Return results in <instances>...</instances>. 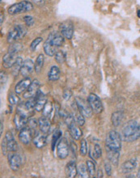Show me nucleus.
I'll return each instance as SVG.
<instances>
[{"instance_id":"9","label":"nucleus","mask_w":140,"mask_h":178,"mask_svg":"<svg viewBox=\"0 0 140 178\" xmlns=\"http://www.w3.org/2000/svg\"><path fill=\"white\" fill-rule=\"evenodd\" d=\"M60 33L65 38L68 39V40L72 38L73 33H74V27H73L72 23L70 21L63 22L60 25Z\"/></svg>"},{"instance_id":"36","label":"nucleus","mask_w":140,"mask_h":178,"mask_svg":"<svg viewBox=\"0 0 140 178\" xmlns=\"http://www.w3.org/2000/svg\"><path fill=\"white\" fill-rule=\"evenodd\" d=\"M26 108L29 109V110L32 111L33 109H35V105H36V98L33 97L30 98L28 101L24 103Z\"/></svg>"},{"instance_id":"8","label":"nucleus","mask_w":140,"mask_h":178,"mask_svg":"<svg viewBox=\"0 0 140 178\" xmlns=\"http://www.w3.org/2000/svg\"><path fill=\"white\" fill-rule=\"evenodd\" d=\"M40 87H41L40 81L37 80V79H34L31 83L29 87L28 88L27 91L23 94V97L25 98V99H30V98L34 97L37 95V93L38 92Z\"/></svg>"},{"instance_id":"48","label":"nucleus","mask_w":140,"mask_h":178,"mask_svg":"<svg viewBox=\"0 0 140 178\" xmlns=\"http://www.w3.org/2000/svg\"><path fill=\"white\" fill-rule=\"evenodd\" d=\"M7 81V75L3 71H1V84H4L5 82Z\"/></svg>"},{"instance_id":"15","label":"nucleus","mask_w":140,"mask_h":178,"mask_svg":"<svg viewBox=\"0 0 140 178\" xmlns=\"http://www.w3.org/2000/svg\"><path fill=\"white\" fill-rule=\"evenodd\" d=\"M27 118L28 117H26L25 115L22 114L20 113L17 112L16 113L15 118H14V122H15V126H16L17 130H20L21 129L25 127V125L28 123Z\"/></svg>"},{"instance_id":"49","label":"nucleus","mask_w":140,"mask_h":178,"mask_svg":"<svg viewBox=\"0 0 140 178\" xmlns=\"http://www.w3.org/2000/svg\"><path fill=\"white\" fill-rule=\"evenodd\" d=\"M34 3L38 6H41V5L44 4L45 3V0H33Z\"/></svg>"},{"instance_id":"10","label":"nucleus","mask_w":140,"mask_h":178,"mask_svg":"<svg viewBox=\"0 0 140 178\" xmlns=\"http://www.w3.org/2000/svg\"><path fill=\"white\" fill-rule=\"evenodd\" d=\"M19 139L23 144H29L32 139H33L32 130L29 126L21 129L20 131V134H19Z\"/></svg>"},{"instance_id":"18","label":"nucleus","mask_w":140,"mask_h":178,"mask_svg":"<svg viewBox=\"0 0 140 178\" xmlns=\"http://www.w3.org/2000/svg\"><path fill=\"white\" fill-rule=\"evenodd\" d=\"M48 37L50 39L53 45L56 47H60L64 42V37L61 33H52Z\"/></svg>"},{"instance_id":"40","label":"nucleus","mask_w":140,"mask_h":178,"mask_svg":"<svg viewBox=\"0 0 140 178\" xmlns=\"http://www.w3.org/2000/svg\"><path fill=\"white\" fill-rule=\"evenodd\" d=\"M41 41H42V38H41V37H37V38L34 39L33 41H32V43H31V45H30V50L32 51L35 50L37 49V46L41 43Z\"/></svg>"},{"instance_id":"28","label":"nucleus","mask_w":140,"mask_h":178,"mask_svg":"<svg viewBox=\"0 0 140 178\" xmlns=\"http://www.w3.org/2000/svg\"><path fill=\"white\" fill-rule=\"evenodd\" d=\"M24 63V61H23V58L21 57H18L17 58L16 63H14V65L12 66V75L14 76H16L17 75L19 74V72H20V69L22 67V65Z\"/></svg>"},{"instance_id":"46","label":"nucleus","mask_w":140,"mask_h":178,"mask_svg":"<svg viewBox=\"0 0 140 178\" xmlns=\"http://www.w3.org/2000/svg\"><path fill=\"white\" fill-rule=\"evenodd\" d=\"M2 152L3 153L6 155L7 154V140L6 139H3V141H2Z\"/></svg>"},{"instance_id":"51","label":"nucleus","mask_w":140,"mask_h":178,"mask_svg":"<svg viewBox=\"0 0 140 178\" xmlns=\"http://www.w3.org/2000/svg\"><path fill=\"white\" fill-rule=\"evenodd\" d=\"M0 128H1L0 134H1V135H3V121H1V126H0Z\"/></svg>"},{"instance_id":"33","label":"nucleus","mask_w":140,"mask_h":178,"mask_svg":"<svg viewBox=\"0 0 140 178\" xmlns=\"http://www.w3.org/2000/svg\"><path fill=\"white\" fill-rule=\"evenodd\" d=\"M54 56H55V61L58 63H63L66 60V54L63 51H58Z\"/></svg>"},{"instance_id":"16","label":"nucleus","mask_w":140,"mask_h":178,"mask_svg":"<svg viewBox=\"0 0 140 178\" xmlns=\"http://www.w3.org/2000/svg\"><path fill=\"white\" fill-rule=\"evenodd\" d=\"M35 98H36L35 109L37 111V112H41V110H43L44 107H45L46 104V96H45L42 92H41L38 91V92L37 93Z\"/></svg>"},{"instance_id":"2","label":"nucleus","mask_w":140,"mask_h":178,"mask_svg":"<svg viewBox=\"0 0 140 178\" xmlns=\"http://www.w3.org/2000/svg\"><path fill=\"white\" fill-rule=\"evenodd\" d=\"M122 147V136L115 130L109 132L105 139V148L120 151Z\"/></svg>"},{"instance_id":"27","label":"nucleus","mask_w":140,"mask_h":178,"mask_svg":"<svg viewBox=\"0 0 140 178\" xmlns=\"http://www.w3.org/2000/svg\"><path fill=\"white\" fill-rule=\"evenodd\" d=\"M60 70L57 66H53L48 73V78L50 81H56L59 79Z\"/></svg>"},{"instance_id":"38","label":"nucleus","mask_w":140,"mask_h":178,"mask_svg":"<svg viewBox=\"0 0 140 178\" xmlns=\"http://www.w3.org/2000/svg\"><path fill=\"white\" fill-rule=\"evenodd\" d=\"M22 50V45L20 43H14L11 46L9 47L8 51L11 52H15V53H19Z\"/></svg>"},{"instance_id":"42","label":"nucleus","mask_w":140,"mask_h":178,"mask_svg":"<svg viewBox=\"0 0 140 178\" xmlns=\"http://www.w3.org/2000/svg\"><path fill=\"white\" fill-rule=\"evenodd\" d=\"M28 125H29V127L32 130H36V128L37 126V121L34 118L29 119V122H28Z\"/></svg>"},{"instance_id":"3","label":"nucleus","mask_w":140,"mask_h":178,"mask_svg":"<svg viewBox=\"0 0 140 178\" xmlns=\"http://www.w3.org/2000/svg\"><path fill=\"white\" fill-rule=\"evenodd\" d=\"M33 9V5L29 1H21L20 3H17L12 5L8 8V13L10 15H16L22 12H30Z\"/></svg>"},{"instance_id":"14","label":"nucleus","mask_w":140,"mask_h":178,"mask_svg":"<svg viewBox=\"0 0 140 178\" xmlns=\"http://www.w3.org/2000/svg\"><path fill=\"white\" fill-rule=\"evenodd\" d=\"M31 79L29 76L24 77V79L20 80L15 87V92L17 94L22 93L23 92H24L25 90L28 89V88L29 87L31 84Z\"/></svg>"},{"instance_id":"31","label":"nucleus","mask_w":140,"mask_h":178,"mask_svg":"<svg viewBox=\"0 0 140 178\" xmlns=\"http://www.w3.org/2000/svg\"><path fill=\"white\" fill-rule=\"evenodd\" d=\"M53 111V105L51 102H46V105L44 107L42 110V116L46 117V118H50L51 113Z\"/></svg>"},{"instance_id":"24","label":"nucleus","mask_w":140,"mask_h":178,"mask_svg":"<svg viewBox=\"0 0 140 178\" xmlns=\"http://www.w3.org/2000/svg\"><path fill=\"white\" fill-rule=\"evenodd\" d=\"M137 165V163L135 159H131L128 161H126L122 165V171L124 173H130L133 170L135 169Z\"/></svg>"},{"instance_id":"7","label":"nucleus","mask_w":140,"mask_h":178,"mask_svg":"<svg viewBox=\"0 0 140 178\" xmlns=\"http://www.w3.org/2000/svg\"><path fill=\"white\" fill-rule=\"evenodd\" d=\"M69 145L66 139H61L57 146V156L61 160H64L68 156Z\"/></svg>"},{"instance_id":"45","label":"nucleus","mask_w":140,"mask_h":178,"mask_svg":"<svg viewBox=\"0 0 140 178\" xmlns=\"http://www.w3.org/2000/svg\"><path fill=\"white\" fill-rule=\"evenodd\" d=\"M71 96H72V92H71V91L70 89H66V90L63 92L64 100L68 101L70 98L71 97Z\"/></svg>"},{"instance_id":"26","label":"nucleus","mask_w":140,"mask_h":178,"mask_svg":"<svg viewBox=\"0 0 140 178\" xmlns=\"http://www.w3.org/2000/svg\"><path fill=\"white\" fill-rule=\"evenodd\" d=\"M123 113L122 111H118V112H115L112 114L111 117V121L112 123L114 126H118L119 125L122 123V120H123Z\"/></svg>"},{"instance_id":"11","label":"nucleus","mask_w":140,"mask_h":178,"mask_svg":"<svg viewBox=\"0 0 140 178\" xmlns=\"http://www.w3.org/2000/svg\"><path fill=\"white\" fill-rule=\"evenodd\" d=\"M17 54H18V53L8 51V53L3 56V67H4L5 68L12 67V66L14 65V63H16L17 58H18Z\"/></svg>"},{"instance_id":"17","label":"nucleus","mask_w":140,"mask_h":178,"mask_svg":"<svg viewBox=\"0 0 140 178\" xmlns=\"http://www.w3.org/2000/svg\"><path fill=\"white\" fill-rule=\"evenodd\" d=\"M43 48H44V51H45L46 54L48 56H50V57L55 55V54L58 52L57 51V47L53 45L51 40L49 37L47 38L46 42L44 43Z\"/></svg>"},{"instance_id":"53","label":"nucleus","mask_w":140,"mask_h":178,"mask_svg":"<svg viewBox=\"0 0 140 178\" xmlns=\"http://www.w3.org/2000/svg\"><path fill=\"white\" fill-rule=\"evenodd\" d=\"M137 15H138V17H139V18H140V10H139V11H138V13H137Z\"/></svg>"},{"instance_id":"23","label":"nucleus","mask_w":140,"mask_h":178,"mask_svg":"<svg viewBox=\"0 0 140 178\" xmlns=\"http://www.w3.org/2000/svg\"><path fill=\"white\" fill-rule=\"evenodd\" d=\"M34 145L37 148H42L46 145V136L43 134H37L33 139Z\"/></svg>"},{"instance_id":"19","label":"nucleus","mask_w":140,"mask_h":178,"mask_svg":"<svg viewBox=\"0 0 140 178\" xmlns=\"http://www.w3.org/2000/svg\"><path fill=\"white\" fill-rule=\"evenodd\" d=\"M107 157L109 160L114 165H118L120 158V151H114V150H109L106 149Z\"/></svg>"},{"instance_id":"37","label":"nucleus","mask_w":140,"mask_h":178,"mask_svg":"<svg viewBox=\"0 0 140 178\" xmlns=\"http://www.w3.org/2000/svg\"><path fill=\"white\" fill-rule=\"evenodd\" d=\"M80 152L81 156H85L87 155V152H88V145H87V142H86L85 139H83L81 141Z\"/></svg>"},{"instance_id":"35","label":"nucleus","mask_w":140,"mask_h":178,"mask_svg":"<svg viewBox=\"0 0 140 178\" xmlns=\"http://www.w3.org/2000/svg\"><path fill=\"white\" fill-rule=\"evenodd\" d=\"M61 135H62V132L60 131L59 130H57L54 132V136H53V139H52V149H53V150H54V147H55L58 140L60 139Z\"/></svg>"},{"instance_id":"34","label":"nucleus","mask_w":140,"mask_h":178,"mask_svg":"<svg viewBox=\"0 0 140 178\" xmlns=\"http://www.w3.org/2000/svg\"><path fill=\"white\" fill-rule=\"evenodd\" d=\"M8 101L11 105H17L20 102V97L17 96L16 94L12 92V93L9 94Z\"/></svg>"},{"instance_id":"5","label":"nucleus","mask_w":140,"mask_h":178,"mask_svg":"<svg viewBox=\"0 0 140 178\" xmlns=\"http://www.w3.org/2000/svg\"><path fill=\"white\" fill-rule=\"evenodd\" d=\"M88 102L92 109V112L96 114L101 113L103 110V105L101 99L96 94L91 93L88 97Z\"/></svg>"},{"instance_id":"54","label":"nucleus","mask_w":140,"mask_h":178,"mask_svg":"<svg viewBox=\"0 0 140 178\" xmlns=\"http://www.w3.org/2000/svg\"><path fill=\"white\" fill-rule=\"evenodd\" d=\"M138 177H140V168L139 170V172H138Z\"/></svg>"},{"instance_id":"13","label":"nucleus","mask_w":140,"mask_h":178,"mask_svg":"<svg viewBox=\"0 0 140 178\" xmlns=\"http://www.w3.org/2000/svg\"><path fill=\"white\" fill-rule=\"evenodd\" d=\"M5 139L7 140V152H16L18 149V145L16 140L14 139L12 133L11 131H7L5 136Z\"/></svg>"},{"instance_id":"32","label":"nucleus","mask_w":140,"mask_h":178,"mask_svg":"<svg viewBox=\"0 0 140 178\" xmlns=\"http://www.w3.org/2000/svg\"><path fill=\"white\" fill-rule=\"evenodd\" d=\"M86 162H87L86 164H87V167H88V173H89L91 177H93L94 175L96 173V165H95V164H94L93 162L91 161V160H87Z\"/></svg>"},{"instance_id":"29","label":"nucleus","mask_w":140,"mask_h":178,"mask_svg":"<svg viewBox=\"0 0 140 178\" xmlns=\"http://www.w3.org/2000/svg\"><path fill=\"white\" fill-rule=\"evenodd\" d=\"M43 64H44V55L43 54H39L36 60L35 65H34V69H35L36 72L40 73V71L42 69Z\"/></svg>"},{"instance_id":"30","label":"nucleus","mask_w":140,"mask_h":178,"mask_svg":"<svg viewBox=\"0 0 140 178\" xmlns=\"http://www.w3.org/2000/svg\"><path fill=\"white\" fill-rule=\"evenodd\" d=\"M77 172L80 177H88V167L84 164H80L77 166Z\"/></svg>"},{"instance_id":"25","label":"nucleus","mask_w":140,"mask_h":178,"mask_svg":"<svg viewBox=\"0 0 140 178\" xmlns=\"http://www.w3.org/2000/svg\"><path fill=\"white\" fill-rule=\"evenodd\" d=\"M18 39H20V33H19V31L17 29L16 26H15L14 28H12L8 32L7 40V42L12 44V43L16 42Z\"/></svg>"},{"instance_id":"12","label":"nucleus","mask_w":140,"mask_h":178,"mask_svg":"<svg viewBox=\"0 0 140 178\" xmlns=\"http://www.w3.org/2000/svg\"><path fill=\"white\" fill-rule=\"evenodd\" d=\"M34 68V64L33 60L27 58L24 61V63L22 65L20 69V74L23 77H28L31 73L33 72Z\"/></svg>"},{"instance_id":"4","label":"nucleus","mask_w":140,"mask_h":178,"mask_svg":"<svg viewBox=\"0 0 140 178\" xmlns=\"http://www.w3.org/2000/svg\"><path fill=\"white\" fill-rule=\"evenodd\" d=\"M75 102L76 103L78 110L80 111L81 114H83L86 118H91L92 117L93 112H92V109L88 102L80 97L75 98Z\"/></svg>"},{"instance_id":"21","label":"nucleus","mask_w":140,"mask_h":178,"mask_svg":"<svg viewBox=\"0 0 140 178\" xmlns=\"http://www.w3.org/2000/svg\"><path fill=\"white\" fill-rule=\"evenodd\" d=\"M77 173V166L74 161H71L68 163L66 167V174L67 177L69 178H73L76 177Z\"/></svg>"},{"instance_id":"52","label":"nucleus","mask_w":140,"mask_h":178,"mask_svg":"<svg viewBox=\"0 0 140 178\" xmlns=\"http://www.w3.org/2000/svg\"><path fill=\"white\" fill-rule=\"evenodd\" d=\"M3 18H4V16H3V14H1V22H0L1 25L3 24Z\"/></svg>"},{"instance_id":"1","label":"nucleus","mask_w":140,"mask_h":178,"mask_svg":"<svg viewBox=\"0 0 140 178\" xmlns=\"http://www.w3.org/2000/svg\"><path fill=\"white\" fill-rule=\"evenodd\" d=\"M122 139L126 142L135 141L140 137V125L136 121L128 122L122 131Z\"/></svg>"},{"instance_id":"20","label":"nucleus","mask_w":140,"mask_h":178,"mask_svg":"<svg viewBox=\"0 0 140 178\" xmlns=\"http://www.w3.org/2000/svg\"><path fill=\"white\" fill-rule=\"evenodd\" d=\"M75 123L76 122L71 124V126H68V128H69L70 134H71V135L72 136L73 139L75 140H78L80 139V137L82 136L83 133H82V130H81L80 128V126H79V125L77 126Z\"/></svg>"},{"instance_id":"44","label":"nucleus","mask_w":140,"mask_h":178,"mask_svg":"<svg viewBox=\"0 0 140 178\" xmlns=\"http://www.w3.org/2000/svg\"><path fill=\"white\" fill-rule=\"evenodd\" d=\"M94 152H95V156H96L97 158H100V157L101 156L102 151L100 145L96 144L94 146Z\"/></svg>"},{"instance_id":"41","label":"nucleus","mask_w":140,"mask_h":178,"mask_svg":"<svg viewBox=\"0 0 140 178\" xmlns=\"http://www.w3.org/2000/svg\"><path fill=\"white\" fill-rule=\"evenodd\" d=\"M75 122H76L80 126H84V124L85 122L84 116L83 114H81L80 113H79L78 114H76V117H75Z\"/></svg>"},{"instance_id":"43","label":"nucleus","mask_w":140,"mask_h":178,"mask_svg":"<svg viewBox=\"0 0 140 178\" xmlns=\"http://www.w3.org/2000/svg\"><path fill=\"white\" fill-rule=\"evenodd\" d=\"M24 20L27 26H33L34 24V19L30 16H26L24 17Z\"/></svg>"},{"instance_id":"50","label":"nucleus","mask_w":140,"mask_h":178,"mask_svg":"<svg viewBox=\"0 0 140 178\" xmlns=\"http://www.w3.org/2000/svg\"><path fill=\"white\" fill-rule=\"evenodd\" d=\"M103 177V173H102L101 169H98L97 177Z\"/></svg>"},{"instance_id":"22","label":"nucleus","mask_w":140,"mask_h":178,"mask_svg":"<svg viewBox=\"0 0 140 178\" xmlns=\"http://www.w3.org/2000/svg\"><path fill=\"white\" fill-rule=\"evenodd\" d=\"M38 125L41 131L44 134H46L50 129V122L49 119H48V118H46L44 116L40 118L38 121Z\"/></svg>"},{"instance_id":"39","label":"nucleus","mask_w":140,"mask_h":178,"mask_svg":"<svg viewBox=\"0 0 140 178\" xmlns=\"http://www.w3.org/2000/svg\"><path fill=\"white\" fill-rule=\"evenodd\" d=\"M16 26L17 29L19 31V33H20V39L23 38V37L26 35L27 32H28L27 28L24 25H16Z\"/></svg>"},{"instance_id":"47","label":"nucleus","mask_w":140,"mask_h":178,"mask_svg":"<svg viewBox=\"0 0 140 178\" xmlns=\"http://www.w3.org/2000/svg\"><path fill=\"white\" fill-rule=\"evenodd\" d=\"M105 172L108 176H111V173H112V168H111L110 164L109 163H105Z\"/></svg>"},{"instance_id":"6","label":"nucleus","mask_w":140,"mask_h":178,"mask_svg":"<svg viewBox=\"0 0 140 178\" xmlns=\"http://www.w3.org/2000/svg\"><path fill=\"white\" fill-rule=\"evenodd\" d=\"M7 160H8L10 168L12 171H17L20 168L22 164V159L21 156L18 153L16 152H9L8 156H7Z\"/></svg>"}]
</instances>
